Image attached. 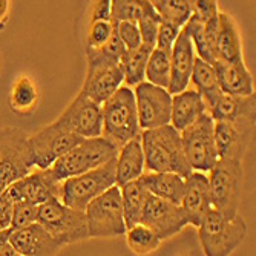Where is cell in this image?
<instances>
[{
    "mask_svg": "<svg viewBox=\"0 0 256 256\" xmlns=\"http://www.w3.org/2000/svg\"><path fill=\"white\" fill-rule=\"evenodd\" d=\"M0 256H23V254H20L18 252H16V250L10 246V242H6L2 248H0Z\"/></svg>",
    "mask_w": 256,
    "mask_h": 256,
    "instance_id": "ee69618b",
    "label": "cell"
},
{
    "mask_svg": "<svg viewBox=\"0 0 256 256\" xmlns=\"http://www.w3.org/2000/svg\"><path fill=\"white\" fill-rule=\"evenodd\" d=\"M90 22H110V0H98L92 5Z\"/></svg>",
    "mask_w": 256,
    "mask_h": 256,
    "instance_id": "b9f144b4",
    "label": "cell"
},
{
    "mask_svg": "<svg viewBox=\"0 0 256 256\" xmlns=\"http://www.w3.org/2000/svg\"><path fill=\"white\" fill-rule=\"evenodd\" d=\"M180 207L189 220V224L200 227L206 214L210 210V194H208L207 175L192 172L184 178V192Z\"/></svg>",
    "mask_w": 256,
    "mask_h": 256,
    "instance_id": "ac0fdd59",
    "label": "cell"
},
{
    "mask_svg": "<svg viewBox=\"0 0 256 256\" xmlns=\"http://www.w3.org/2000/svg\"><path fill=\"white\" fill-rule=\"evenodd\" d=\"M142 11V0H114L110 2V22L136 23Z\"/></svg>",
    "mask_w": 256,
    "mask_h": 256,
    "instance_id": "e575fe53",
    "label": "cell"
},
{
    "mask_svg": "<svg viewBox=\"0 0 256 256\" xmlns=\"http://www.w3.org/2000/svg\"><path fill=\"white\" fill-rule=\"evenodd\" d=\"M184 156L192 172H210L218 161L214 136V120L207 112L188 129L180 132Z\"/></svg>",
    "mask_w": 256,
    "mask_h": 256,
    "instance_id": "30bf717a",
    "label": "cell"
},
{
    "mask_svg": "<svg viewBox=\"0 0 256 256\" xmlns=\"http://www.w3.org/2000/svg\"><path fill=\"white\" fill-rule=\"evenodd\" d=\"M195 58L194 44L182 28L170 50V83L168 89L170 96H176L190 86Z\"/></svg>",
    "mask_w": 256,
    "mask_h": 256,
    "instance_id": "e0dca14e",
    "label": "cell"
},
{
    "mask_svg": "<svg viewBox=\"0 0 256 256\" xmlns=\"http://www.w3.org/2000/svg\"><path fill=\"white\" fill-rule=\"evenodd\" d=\"M115 162H117V158L108 161L106 164L97 169L62 181L58 201L66 207L74 208V210L84 212L86 206L92 200H96L114 186H117L115 182Z\"/></svg>",
    "mask_w": 256,
    "mask_h": 256,
    "instance_id": "5b68a950",
    "label": "cell"
},
{
    "mask_svg": "<svg viewBox=\"0 0 256 256\" xmlns=\"http://www.w3.org/2000/svg\"><path fill=\"white\" fill-rule=\"evenodd\" d=\"M118 150L120 149L104 136L86 138L74 149L60 156L50 170L54 178L62 182L71 176L86 174L106 164L108 161L117 158Z\"/></svg>",
    "mask_w": 256,
    "mask_h": 256,
    "instance_id": "277c9868",
    "label": "cell"
},
{
    "mask_svg": "<svg viewBox=\"0 0 256 256\" xmlns=\"http://www.w3.org/2000/svg\"><path fill=\"white\" fill-rule=\"evenodd\" d=\"M144 174V155L140 136L130 140L120 148L115 162V182L117 188L138 180Z\"/></svg>",
    "mask_w": 256,
    "mask_h": 256,
    "instance_id": "603a6c76",
    "label": "cell"
},
{
    "mask_svg": "<svg viewBox=\"0 0 256 256\" xmlns=\"http://www.w3.org/2000/svg\"><path fill=\"white\" fill-rule=\"evenodd\" d=\"M218 84L222 94L235 97H250L254 94L253 76L246 63H224L216 60L214 64Z\"/></svg>",
    "mask_w": 256,
    "mask_h": 256,
    "instance_id": "44dd1931",
    "label": "cell"
},
{
    "mask_svg": "<svg viewBox=\"0 0 256 256\" xmlns=\"http://www.w3.org/2000/svg\"><path fill=\"white\" fill-rule=\"evenodd\" d=\"M256 97H235L222 94L216 104L208 110L214 122H235L246 117H254Z\"/></svg>",
    "mask_w": 256,
    "mask_h": 256,
    "instance_id": "4316f807",
    "label": "cell"
},
{
    "mask_svg": "<svg viewBox=\"0 0 256 256\" xmlns=\"http://www.w3.org/2000/svg\"><path fill=\"white\" fill-rule=\"evenodd\" d=\"M10 11H11V2H8V0H0V32L8 25Z\"/></svg>",
    "mask_w": 256,
    "mask_h": 256,
    "instance_id": "7bdbcfd3",
    "label": "cell"
},
{
    "mask_svg": "<svg viewBox=\"0 0 256 256\" xmlns=\"http://www.w3.org/2000/svg\"><path fill=\"white\" fill-rule=\"evenodd\" d=\"M120 195H122V206H123V216H124V224L126 230L140 224L143 215V208L148 201L149 192L143 186V182L138 180L130 181L124 186H122Z\"/></svg>",
    "mask_w": 256,
    "mask_h": 256,
    "instance_id": "f1b7e54d",
    "label": "cell"
},
{
    "mask_svg": "<svg viewBox=\"0 0 256 256\" xmlns=\"http://www.w3.org/2000/svg\"><path fill=\"white\" fill-rule=\"evenodd\" d=\"M124 236L130 252L138 256H146L155 252L161 244V240L155 235V232L143 224H136L128 228Z\"/></svg>",
    "mask_w": 256,
    "mask_h": 256,
    "instance_id": "d6a6232c",
    "label": "cell"
},
{
    "mask_svg": "<svg viewBox=\"0 0 256 256\" xmlns=\"http://www.w3.org/2000/svg\"><path fill=\"white\" fill-rule=\"evenodd\" d=\"M140 224L154 230L161 241H166L178 235L186 226H189V220L180 206L149 195Z\"/></svg>",
    "mask_w": 256,
    "mask_h": 256,
    "instance_id": "4fadbf2b",
    "label": "cell"
},
{
    "mask_svg": "<svg viewBox=\"0 0 256 256\" xmlns=\"http://www.w3.org/2000/svg\"><path fill=\"white\" fill-rule=\"evenodd\" d=\"M83 142V138L69 130L57 120L38 132L28 135L34 166L40 170L50 169L54 162Z\"/></svg>",
    "mask_w": 256,
    "mask_h": 256,
    "instance_id": "8fae6325",
    "label": "cell"
},
{
    "mask_svg": "<svg viewBox=\"0 0 256 256\" xmlns=\"http://www.w3.org/2000/svg\"><path fill=\"white\" fill-rule=\"evenodd\" d=\"M40 103V90L30 76H18L10 90V109L17 115H31Z\"/></svg>",
    "mask_w": 256,
    "mask_h": 256,
    "instance_id": "484cf974",
    "label": "cell"
},
{
    "mask_svg": "<svg viewBox=\"0 0 256 256\" xmlns=\"http://www.w3.org/2000/svg\"><path fill=\"white\" fill-rule=\"evenodd\" d=\"M114 32L112 22H90L86 34V50H98L110 40Z\"/></svg>",
    "mask_w": 256,
    "mask_h": 256,
    "instance_id": "d590c367",
    "label": "cell"
},
{
    "mask_svg": "<svg viewBox=\"0 0 256 256\" xmlns=\"http://www.w3.org/2000/svg\"><path fill=\"white\" fill-rule=\"evenodd\" d=\"M115 28H117V34L124 44L126 51L136 50L143 44L142 42V34L136 26V23L134 22H122V23H115Z\"/></svg>",
    "mask_w": 256,
    "mask_h": 256,
    "instance_id": "74e56055",
    "label": "cell"
},
{
    "mask_svg": "<svg viewBox=\"0 0 256 256\" xmlns=\"http://www.w3.org/2000/svg\"><path fill=\"white\" fill-rule=\"evenodd\" d=\"M38 218V206L30 202H16L12 208L11 230H20L30 227L37 222Z\"/></svg>",
    "mask_w": 256,
    "mask_h": 256,
    "instance_id": "8d00e7d4",
    "label": "cell"
},
{
    "mask_svg": "<svg viewBox=\"0 0 256 256\" xmlns=\"http://www.w3.org/2000/svg\"><path fill=\"white\" fill-rule=\"evenodd\" d=\"M57 122L83 140L98 138L102 136L103 129L102 106L88 98L83 92H78L76 98L62 112Z\"/></svg>",
    "mask_w": 256,
    "mask_h": 256,
    "instance_id": "5bb4252c",
    "label": "cell"
},
{
    "mask_svg": "<svg viewBox=\"0 0 256 256\" xmlns=\"http://www.w3.org/2000/svg\"><path fill=\"white\" fill-rule=\"evenodd\" d=\"M124 76L120 64L88 68L86 78L80 92L102 106L122 88Z\"/></svg>",
    "mask_w": 256,
    "mask_h": 256,
    "instance_id": "ffe728a7",
    "label": "cell"
},
{
    "mask_svg": "<svg viewBox=\"0 0 256 256\" xmlns=\"http://www.w3.org/2000/svg\"><path fill=\"white\" fill-rule=\"evenodd\" d=\"M182 30V28H181ZM178 26L172 25L169 22H162L160 20V26H158V32H156V40H155V48L156 50H162V51H169L172 50V46L181 31Z\"/></svg>",
    "mask_w": 256,
    "mask_h": 256,
    "instance_id": "f35d334b",
    "label": "cell"
},
{
    "mask_svg": "<svg viewBox=\"0 0 256 256\" xmlns=\"http://www.w3.org/2000/svg\"><path fill=\"white\" fill-rule=\"evenodd\" d=\"M190 8H192V17H195L201 23L210 22L216 18L220 14L218 4L215 0H194V2H190Z\"/></svg>",
    "mask_w": 256,
    "mask_h": 256,
    "instance_id": "ab89813d",
    "label": "cell"
},
{
    "mask_svg": "<svg viewBox=\"0 0 256 256\" xmlns=\"http://www.w3.org/2000/svg\"><path fill=\"white\" fill-rule=\"evenodd\" d=\"M144 80L154 86L169 89L170 83V52L154 48L149 56Z\"/></svg>",
    "mask_w": 256,
    "mask_h": 256,
    "instance_id": "4dcf8cb0",
    "label": "cell"
},
{
    "mask_svg": "<svg viewBox=\"0 0 256 256\" xmlns=\"http://www.w3.org/2000/svg\"><path fill=\"white\" fill-rule=\"evenodd\" d=\"M144 155V170L150 174H176L189 176L192 169L184 156L181 135L170 124L140 134Z\"/></svg>",
    "mask_w": 256,
    "mask_h": 256,
    "instance_id": "6da1fadb",
    "label": "cell"
},
{
    "mask_svg": "<svg viewBox=\"0 0 256 256\" xmlns=\"http://www.w3.org/2000/svg\"><path fill=\"white\" fill-rule=\"evenodd\" d=\"M190 83L194 84V89L201 96V98L206 104L207 114H208V110L216 104V102L222 96L214 66L196 57L195 64H194V71H192V77H190Z\"/></svg>",
    "mask_w": 256,
    "mask_h": 256,
    "instance_id": "83f0119b",
    "label": "cell"
},
{
    "mask_svg": "<svg viewBox=\"0 0 256 256\" xmlns=\"http://www.w3.org/2000/svg\"><path fill=\"white\" fill-rule=\"evenodd\" d=\"M254 134V117L235 122H214V136L218 158L242 161Z\"/></svg>",
    "mask_w": 256,
    "mask_h": 256,
    "instance_id": "9a60e30c",
    "label": "cell"
},
{
    "mask_svg": "<svg viewBox=\"0 0 256 256\" xmlns=\"http://www.w3.org/2000/svg\"><path fill=\"white\" fill-rule=\"evenodd\" d=\"M136 26L140 30V34H142L143 44L149 46V48H155L160 16L156 14L149 0H142V11H140V17L136 20Z\"/></svg>",
    "mask_w": 256,
    "mask_h": 256,
    "instance_id": "836d02e7",
    "label": "cell"
},
{
    "mask_svg": "<svg viewBox=\"0 0 256 256\" xmlns=\"http://www.w3.org/2000/svg\"><path fill=\"white\" fill-rule=\"evenodd\" d=\"M198 235L206 256H230L244 242L247 224L240 212L226 215L210 208L198 227Z\"/></svg>",
    "mask_w": 256,
    "mask_h": 256,
    "instance_id": "7a4b0ae2",
    "label": "cell"
},
{
    "mask_svg": "<svg viewBox=\"0 0 256 256\" xmlns=\"http://www.w3.org/2000/svg\"><path fill=\"white\" fill-rule=\"evenodd\" d=\"M149 195L180 206L184 192V178L176 174H150L144 172L140 176Z\"/></svg>",
    "mask_w": 256,
    "mask_h": 256,
    "instance_id": "d4e9b609",
    "label": "cell"
},
{
    "mask_svg": "<svg viewBox=\"0 0 256 256\" xmlns=\"http://www.w3.org/2000/svg\"><path fill=\"white\" fill-rule=\"evenodd\" d=\"M132 90L135 97L140 129L149 130L170 124L172 96L168 89L143 82Z\"/></svg>",
    "mask_w": 256,
    "mask_h": 256,
    "instance_id": "7c38bea8",
    "label": "cell"
},
{
    "mask_svg": "<svg viewBox=\"0 0 256 256\" xmlns=\"http://www.w3.org/2000/svg\"><path fill=\"white\" fill-rule=\"evenodd\" d=\"M208 194L212 208L226 214H238L240 195L242 186V161L218 158L214 169L208 172Z\"/></svg>",
    "mask_w": 256,
    "mask_h": 256,
    "instance_id": "ba28073f",
    "label": "cell"
},
{
    "mask_svg": "<svg viewBox=\"0 0 256 256\" xmlns=\"http://www.w3.org/2000/svg\"><path fill=\"white\" fill-rule=\"evenodd\" d=\"M150 4L160 16V20L169 22L180 30L184 28L192 16L189 0H154Z\"/></svg>",
    "mask_w": 256,
    "mask_h": 256,
    "instance_id": "1f68e13d",
    "label": "cell"
},
{
    "mask_svg": "<svg viewBox=\"0 0 256 256\" xmlns=\"http://www.w3.org/2000/svg\"><path fill=\"white\" fill-rule=\"evenodd\" d=\"M37 222L62 246L89 238L84 212L66 207L58 200H51L38 206Z\"/></svg>",
    "mask_w": 256,
    "mask_h": 256,
    "instance_id": "9c48e42d",
    "label": "cell"
},
{
    "mask_svg": "<svg viewBox=\"0 0 256 256\" xmlns=\"http://www.w3.org/2000/svg\"><path fill=\"white\" fill-rule=\"evenodd\" d=\"M8 242L23 256H56L63 247L38 222L20 230H12Z\"/></svg>",
    "mask_w": 256,
    "mask_h": 256,
    "instance_id": "d6986e66",
    "label": "cell"
},
{
    "mask_svg": "<svg viewBox=\"0 0 256 256\" xmlns=\"http://www.w3.org/2000/svg\"><path fill=\"white\" fill-rule=\"evenodd\" d=\"M11 228H6V230H2L0 232V248H2L8 241H10V236H11Z\"/></svg>",
    "mask_w": 256,
    "mask_h": 256,
    "instance_id": "f6af8a7d",
    "label": "cell"
},
{
    "mask_svg": "<svg viewBox=\"0 0 256 256\" xmlns=\"http://www.w3.org/2000/svg\"><path fill=\"white\" fill-rule=\"evenodd\" d=\"M207 112L201 96L192 88L172 96V110H170V126L178 132H182L192 126L201 115Z\"/></svg>",
    "mask_w": 256,
    "mask_h": 256,
    "instance_id": "7402d4cb",
    "label": "cell"
},
{
    "mask_svg": "<svg viewBox=\"0 0 256 256\" xmlns=\"http://www.w3.org/2000/svg\"><path fill=\"white\" fill-rule=\"evenodd\" d=\"M14 202L6 192L0 195V232L11 228V218H12Z\"/></svg>",
    "mask_w": 256,
    "mask_h": 256,
    "instance_id": "60d3db41",
    "label": "cell"
},
{
    "mask_svg": "<svg viewBox=\"0 0 256 256\" xmlns=\"http://www.w3.org/2000/svg\"><path fill=\"white\" fill-rule=\"evenodd\" d=\"M84 216L89 238L123 236L126 234V224L123 216L122 195L117 186L92 200L84 208Z\"/></svg>",
    "mask_w": 256,
    "mask_h": 256,
    "instance_id": "52a82bcc",
    "label": "cell"
},
{
    "mask_svg": "<svg viewBox=\"0 0 256 256\" xmlns=\"http://www.w3.org/2000/svg\"><path fill=\"white\" fill-rule=\"evenodd\" d=\"M154 48H149L146 44H142L140 48L126 51L120 60V66L124 76V83L128 88H135L140 83L144 82L146 64L149 60L150 52Z\"/></svg>",
    "mask_w": 256,
    "mask_h": 256,
    "instance_id": "f546056e",
    "label": "cell"
},
{
    "mask_svg": "<svg viewBox=\"0 0 256 256\" xmlns=\"http://www.w3.org/2000/svg\"><path fill=\"white\" fill-rule=\"evenodd\" d=\"M34 168L28 135L17 128H0V195Z\"/></svg>",
    "mask_w": 256,
    "mask_h": 256,
    "instance_id": "8992f818",
    "label": "cell"
},
{
    "mask_svg": "<svg viewBox=\"0 0 256 256\" xmlns=\"http://www.w3.org/2000/svg\"><path fill=\"white\" fill-rule=\"evenodd\" d=\"M218 60L224 63H241L242 42L235 18L227 12L218 16V42H216Z\"/></svg>",
    "mask_w": 256,
    "mask_h": 256,
    "instance_id": "cb8c5ba5",
    "label": "cell"
},
{
    "mask_svg": "<svg viewBox=\"0 0 256 256\" xmlns=\"http://www.w3.org/2000/svg\"><path fill=\"white\" fill-rule=\"evenodd\" d=\"M102 136L108 138L118 149L142 134L138 124L134 90L130 88L122 86L108 102L102 104Z\"/></svg>",
    "mask_w": 256,
    "mask_h": 256,
    "instance_id": "3957f363",
    "label": "cell"
},
{
    "mask_svg": "<svg viewBox=\"0 0 256 256\" xmlns=\"http://www.w3.org/2000/svg\"><path fill=\"white\" fill-rule=\"evenodd\" d=\"M62 182L54 178L50 169L32 170L22 180L12 182L5 190L12 202H30L34 206L58 200Z\"/></svg>",
    "mask_w": 256,
    "mask_h": 256,
    "instance_id": "2e32d148",
    "label": "cell"
}]
</instances>
